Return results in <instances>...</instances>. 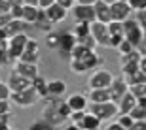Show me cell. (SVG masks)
Instances as JSON below:
<instances>
[{
    "label": "cell",
    "instance_id": "1",
    "mask_svg": "<svg viewBox=\"0 0 146 130\" xmlns=\"http://www.w3.org/2000/svg\"><path fill=\"white\" fill-rule=\"evenodd\" d=\"M114 74L108 68H97L91 72V76L87 77V87L89 89H110L114 83Z\"/></svg>",
    "mask_w": 146,
    "mask_h": 130
},
{
    "label": "cell",
    "instance_id": "2",
    "mask_svg": "<svg viewBox=\"0 0 146 130\" xmlns=\"http://www.w3.org/2000/svg\"><path fill=\"white\" fill-rule=\"evenodd\" d=\"M123 38L127 40V42H131L137 49L141 47L142 40L146 38L144 30H142V27H141V23L137 21L135 17H131V19H127V21L123 23Z\"/></svg>",
    "mask_w": 146,
    "mask_h": 130
},
{
    "label": "cell",
    "instance_id": "3",
    "mask_svg": "<svg viewBox=\"0 0 146 130\" xmlns=\"http://www.w3.org/2000/svg\"><path fill=\"white\" fill-rule=\"evenodd\" d=\"M141 59H142V53L139 49H135L133 53L125 55V57H119V70H121V77H127V76H133L137 72L141 70Z\"/></svg>",
    "mask_w": 146,
    "mask_h": 130
},
{
    "label": "cell",
    "instance_id": "4",
    "mask_svg": "<svg viewBox=\"0 0 146 130\" xmlns=\"http://www.w3.org/2000/svg\"><path fill=\"white\" fill-rule=\"evenodd\" d=\"M29 40H31L29 34H19V36L10 38V43H8V57H10L11 64L17 62V60H21L23 53H25V49H27Z\"/></svg>",
    "mask_w": 146,
    "mask_h": 130
},
{
    "label": "cell",
    "instance_id": "5",
    "mask_svg": "<svg viewBox=\"0 0 146 130\" xmlns=\"http://www.w3.org/2000/svg\"><path fill=\"white\" fill-rule=\"evenodd\" d=\"M89 111H91L95 117L103 121H112L114 117L119 115V108L116 102H106V104H91L89 106Z\"/></svg>",
    "mask_w": 146,
    "mask_h": 130
},
{
    "label": "cell",
    "instance_id": "6",
    "mask_svg": "<svg viewBox=\"0 0 146 130\" xmlns=\"http://www.w3.org/2000/svg\"><path fill=\"white\" fill-rule=\"evenodd\" d=\"M38 100H40V96L36 94V91H34L33 87L27 89V91L13 92L11 94V104H15L17 108H33Z\"/></svg>",
    "mask_w": 146,
    "mask_h": 130
},
{
    "label": "cell",
    "instance_id": "7",
    "mask_svg": "<svg viewBox=\"0 0 146 130\" xmlns=\"http://www.w3.org/2000/svg\"><path fill=\"white\" fill-rule=\"evenodd\" d=\"M72 15H74L76 23H93L97 21V15H95V6H84V4H76L72 8Z\"/></svg>",
    "mask_w": 146,
    "mask_h": 130
},
{
    "label": "cell",
    "instance_id": "8",
    "mask_svg": "<svg viewBox=\"0 0 146 130\" xmlns=\"http://www.w3.org/2000/svg\"><path fill=\"white\" fill-rule=\"evenodd\" d=\"M78 45V38L74 36L72 30H61V42H59V55H65L66 59H70V53Z\"/></svg>",
    "mask_w": 146,
    "mask_h": 130
},
{
    "label": "cell",
    "instance_id": "9",
    "mask_svg": "<svg viewBox=\"0 0 146 130\" xmlns=\"http://www.w3.org/2000/svg\"><path fill=\"white\" fill-rule=\"evenodd\" d=\"M13 72H17L19 76L27 77V79H31V81H34L38 76H40V68H38V64H33V62H25V60H17V62H13V68H11Z\"/></svg>",
    "mask_w": 146,
    "mask_h": 130
},
{
    "label": "cell",
    "instance_id": "10",
    "mask_svg": "<svg viewBox=\"0 0 146 130\" xmlns=\"http://www.w3.org/2000/svg\"><path fill=\"white\" fill-rule=\"evenodd\" d=\"M57 102H59V100H57ZM57 102H55V104H49V106H46V108L42 109V119L48 121V123L53 126V128L61 126V125L66 121L65 117L59 113V109H57Z\"/></svg>",
    "mask_w": 146,
    "mask_h": 130
},
{
    "label": "cell",
    "instance_id": "11",
    "mask_svg": "<svg viewBox=\"0 0 146 130\" xmlns=\"http://www.w3.org/2000/svg\"><path fill=\"white\" fill-rule=\"evenodd\" d=\"M110 11H112V21H118V23H125L127 19H131V13H133L131 6L127 2H121V0L114 2L110 6Z\"/></svg>",
    "mask_w": 146,
    "mask_h": 130
},
{
    "label": "cell",
    "instance_id": "12",
    "mask_svg": "<svg viewBox=\"0 0 146 130\" xmlns=\"http://www.w3.org/2000/svg\"><path fill=\"white\" fill-rule=\"evenodd\" d=\"M40 57H42V47H40V42L36 38H31L27 43V49L23 53L21 60L25 62H33V64H38L40 62Z\"/></svg>",
    "mask_w": 146,
    "mask_h": 130
},
{
    "label": "cell",
    "instance_id": "13",
    "mask_svg": "<svg viewBox=\"0 0 146 130\" xmlns=\"http://www.w3.org/2000/svg\"><path fill=\"white\" fill-rule=\"evenodd\" d=\"M91 36L95 38L97 45H101V47H108V42H110L108 25H103V23L95 21V23L91 25Z\"/></svg>",
    "mask_w": 146,
    "mask_h": 130
},
{
    "label": "cell",
    "instance_id": "14",
    "mask_svg": "<svg viewBox=\"0 0 146 130\" xmlns=\"http://www.w3.org/2000/svg\"><path fill=\"white\" fill-rule=\"evenodd\" d=\"M66 104L70 106L72 111H89V106H91L87 94H84V92H72L66 98Z\"/></svg>",
    "mask_w": 146,
    "mask_h": 130
},
{
    "label": "cell",
    "instance_id": "15",
    "mask_svg": "<svg viewBox=\"0 0 146 130\" xmlns=\"http://www.w3.org/2000/svg\"><path fill=\"white\" fill-rule=\"evenodd\" d=\"M6 83L10 85L11 92H21V91H27V89L33 87V81H31V79L19 76V74L13 72V70L10 72V76H8V81H6Z\"/></svg>",
    "mask_w": 146,
    "mask_h": 130
},
{
    "label": "cell",
    "instance_id": "16",
    "mask_svg": "<svg viewBox=\"0 0 146 130\" xmlns=\"http://www.w3.org/2000/svg\"><path fill=\"white\" fill-rule=\"evenodd\" d=\"M108 91H110V96H112V102L119 104V102H121V98L129 92V85H127V81H125L123 77H116Z\"/></svg>",
    "mask_w": 146,
    "mask_h": 130
},
{
    "label": "cell",
    "instance_id": "17",
    "mask_svg": "<svg viewBox=\"0 0 146 130\" xmlns=\"http://www.w3.org/2000/svg\"><path fill=\"white\" fill-rule=\"evenodd\" d=\"M44 11H46L48 19L53 23V25H59V23H63L66 17H68V10H66V8H63L61 4H57V2H55V4H51L48 10H44Z\"/></svg>",
    "mask_w": 146,
    "mask_h": 130
},
{
    "label": "cell",
    "instance_id": "18",
    "mask_svg": "<svg viewBox=\"0 0 146 130\" xmlns=\"http://www.w3.org/2000/svg\"><path fill=\"white\" fill-rule=\"evenodd\" d=\"M95 15H97V21L103 23V25H110L112 23V11H110V4L106 2H101L99 0L95 4Z\"/></svg>",
    "mask_w": 146,
    "mask_h": 130
},
{
    "label": "cell",
    "instance_id": "19",
    "mask_svg": "<svg viewBox=\"0 0 146 130\" xmlns=\"http://www.w3.org/2000/svg\"><path fill=\"white\" fill-rule=\"evenodd\" d=\"M48 92L51 98L61 100V96L66 94V81L65 79H51V81H48Z\"/></svg>",
    "mask_w": 146,
    "mask_h": 130
},
{
    "label": "cell",
    "instance_id": "20",
    "mask_svg": "<svg viewBox=\"0 0 146 130\" xmlns=\"http://www.w3.org/2000/svg\"><path fill=\"white\" fill-rule=\"evenodd\" d=\"M87 98L91 104H106L112 102V96H110L108 89H89L87 92Z\"/></svg>",
    "mask_w": 146,
    "mask_h": 130
},
{
    "label": "cell",
    "instance_id": "21",
    "mask_svg": "<svg viewBox=\"0 0 146 130\" xmlns=\"http://www.w3.org/2000/svg\"><path fill=\"white\" fill-rule=\"evenodd\" d=\"M29 28H31V25H27L23 19H11V23L6 27V30L10 34V38H13V36H19V34H27Z\"/></svg>",
    "mask_w": 146,
    "mask_h": 130
},
{
    "label": "cell",
    "instance_id": "22",
    "mask_svg": "<svg viewBox=\"0 0 146 130\" xmlns=\"http://www.w3.org/2000/svg\"><path fill=\"white\" fill-rule=\"evenodd\" d=\"M40 8L38 6H29L25 4L23 6V21L27 23V25H31V27H34L38 21V17H40Z\"/></svg>",
    "mask_w": 146,
    "mask_h": 130
},
{
    "label": "cell",
    "instance_id": "23",
    "mask_svg": "<svg viewBox=\"0 0 146 130\" xmlns=\"http://www.w3.org/2000/svg\"><path fill=\"white\" fill-rule=\"evenodd\" d=\"M137 104H139V100H137L131 92H127L123 98H121V102L118 104V108H119V113H123V115H129L133 109L137 108Z\"/></svg>",
    "mask_w": 146,
    "mask_h": 130
},
{
    "label": "cell",
    "instance_id": "24",
    "mask_svg": "<svg viewBox=\"0 0 146 130\" xmlns=\"http://www.w3.org/2000/svg\"><path fill=\"white\" fill-rule=\"evenodd\" d=\"M101 125H103V121L99 119V117H95L91 111H87L86 117H84V121H82L78 126H80L82 130H99Z\"/></svg>",
    "mask_w": 146,
    "mask_h": 130
},
{
    "label": "cell",
    "instance_id": "25",
    "mask_svg": "<svg viewBox=\"0 0 146 130\" xmlns=\"http://www.w3.org/2000/svg\"><path fill=\"white\" fill-rule=\"evenodd\" d=\"M84 64H86V68H87V72L91 74L93 70H97V68H101V64H103V57L97 53V51H91V53L87 55L86 59L82 60Z\"/></svg>",
    "mask_w": 146,
    "mask_h": 130
},
{
    "label": "cell",
    "instance_id": "26",
    "mask_svg": "<svg viewBox=\"0 0 146 130\" xmlns=\"http://www.w3.org/2000/svg\"><path fill=\"white\" fill-rule=\"evenodd\" d=\"M33 89L36 91L38 96H40V100H46V98L49 96V92H48V81H46L42 76H38L36 79L33 81Z\"/></svg>",
    "mask_w": 146,
    "mask_h": 130
},
{
    "label": "cell",
    "instance_id": "27",
    "mask_svg": "<svg viewBox=\"0 0 146 130\" xmlns=\"http://www.w3.org/2000/svg\"><path fill=\"white\" fill-rule=\"evenodd\" d=\"M34 27L38 28V30H42L44 34H49V32H53V23L49 21L48 19V15H46V11H40V17H38V21H36V25H34Z\"/></svg>",
    "mask_w": 146,
    "mask_h": 130
},
{
    "label": "cell",
    "instance_id": "28",
    "mask_svg": "<svg viewBox=\"0 0 146 130\" xmlns=\"http://www.w3.org/2000/svg\"><path fill=\"white\" fill-rule=\"evenodd\" d=\"M72 32H74V36L78 40H82V38H86V36L91 34V25H89V23H74Z\"/></svg>",
    "mask_w": 146,
    "mask_h": 130
},
{
    "label": "cell",
    "instance_id": "29",
    "mask_svg": "<svg viewBox=\"0 0 146 130\" xmlns=\"http://www.w3.org/2000/svg\"><path fill=\"white\" fill-rule=\"evenodd\" d=\"M61 42V30H53V32L46 34V47L48 49H59Z\"/></svg>",
    "mask_w": 146,
    "mask_h": 130
},
{
    "label": "cell",
    "instance_id": "30",
    "mask_svg": "<svg viewBox=\"0 0 146 130\" xmlns=\"http://www.w3.org/2000/svg\"><path fill=\"white\" fill-rule=\"evenodd\" d=\"M129 92L137 98V100H139V102H146V83L129 87Z\"/></svg>",
    "mask_w": 146,
    "mask_h": 130
},
{
    "label": "cell",
    "instance_id": "31",
    "mask_svg": "<svg viewBox=\"0 0 146 130\" xmlns=\"http://www.w3.org/2000/svg\"><path fill=\"white\" fill-rule=\"evenodd\" d=\"M68 68H70L72 74H76V76H82V74H89L86 68V64L82 62V60H68Z\"/></svg>",
    "mask_w": 146,
    "mask_h": 130
},
{
    "label": "cell",
    "instance_id": "32",
    "mask_svg": "<svg viewBox=\"0 0 146 130\" xmlns=\"http://www.w3.org/2000/svg\"><path fill=\"white\" fill-rule=\"evenodd\" d=\"M129 115H131L135 121H146V104L139 102V104H137V108L133 109Z\"/></svg>",
    "mask_w": 146,
    "mask_h": 130
},
{
    "label": "cell",
    "instance_id": "33",
    "mask_svg": "<svg viewBox=\"0 0 146 130\" xmlns=\"http://www.w3.org/2000/svg\"><path fill=\"white\" fill-rule=\"evenodd\" d=\"M57 109H59V113L65 117L66 121H70V115H72V109H70V106L66 104V100H59L57 102Z\"/></svg>",
    "mask_w": 146,
    "mask_h": 130
},
{
    "label": "cell",
    "instance_id": "34",
    "mask_svg": "<svg viewBox=\"0 0 146 130\" xmlns=\"http://www.w3.org/2000/svg\"><path fill=\"white\" fill-rule=\"evenodd\" d=\"M27 130H55V128H53L51 125H49L48 121H44V119H36V121H34V123H33L31 126H29Z\"/></svg>",
    "mask_w": 146,
    "mask_h": 130
},
{
    "label": "cell",
    "instance_id": "35",
    "mask_svg": "<svg viewBox=\"0 0 146 130\" xmlns=\"http://www.w3.org/2000/svg\"><path fill=\"white\" fill-rule=\"evenodd\" d=\"M135 45H133V43L131 42H127V40H123V42H121V45H119L118 49H116V51H118L119 53V57H125V55H129V53H133V51H135Z\"/></svg>",
    "mask_w": 146,
    "mask_h": 130
},
{
    "label": "cell",
    "instance_id": "36",
    "mask_svg": "<svg viewBox=\"0 0 146 130\" xmlns=\"http://www.w3.org/2000/svg\"><path fill=\"white\" fill-rule=\"evenodd\" d=\"M118 123L121 126H123L125 130H131L133 128V125H135V119L131 117V115H123V113H119L118 115Z\"/></svg>",
    "mask_w": 146,
    "mask_h": 130
},
{
    "label": "cell",
    "instance_id": "37",
    "mask_svg": "<svg viewBox=\"0 0 146 130\" xmlns=\"http://www.w3.org/2000/svg\"><path fill=\"white\" fill-rule=\"evenodd\" d=\"M108 32H110V36H123V23L112 21L108 25Z\"/></svg>",
    "mask_w": 146,
    "mask_h": 130
},
{
    "label": "cell",
    "instance_id": "38",
    "mask_svg": "<svg viewBox=\"0 0 146 130\" xmlns=\"http://www.w3.org/2000/svg\"><path fill=\"white\" fill-rule=\"evenodd\" d=\"M11 89L6 81H0V100H11Z\"/></svg>",
    "mask_w": 146,
    "mask_h": 130
},
{
    "label": "cell",
    "instance_id": "39",
    "mask_svg": "<svg viewBox=\"0 0 146 130\" xmlns=\"http://www.w3.org/2000/svg\"><path fill=\"white\" fill-rule=\"evenodd\" d=\"M78 43L84 45V47H87V49H91V51H95V47H97V42H95V38H93L91 34L86 36V38H82V40H78Z\"/></svg>",
    "mask_w": 146,
    "mask_h": 130
},
{
    "label": "cell",
    "instance_id": "40",
    "mask_svg": "<svg viewBox=\"0 0 146 130\" xmlns=\"http://www.w3.org/2000/svg\"><path fill=\"white\" fill-rule=\"evenodd\" d=\"M127 4L131 6V10L135 11V13H139V11L146 10V0H129Z\"/></svg>",
    "mask_w": 146,
    "mask_h": 130
},
{
    "label": "cell",
    "instance_id": "41",
    "mask_svg": "<svg viewBox=\"0 0 146 130\" xmlns=\"http://www.w3.org/2000/svg\"><path fill=\"white\" fill-rule=\"evenodd\" d=\"M0 115H11V100H0Z\"/></svg>",
    "mask_w": 146,
    "mask_h": 130
},
{
    "label": "cell",
    "instance_id": "42",
    "mask_svg": "<svg viewBox=\"0 0 146 130\" xmlns=\"http://www.w3.org/2000/svg\"><path fill=\"white\" fill-rule=\"evenodd\" d=\"M11 2L10 0H0V15H10Z\"/></svg>",
    "mask_w": 146,
    "mask_h": 130
},
{
    "label": "cell",
    "instance_id": "43",
    "mask_svg": "<svg viewBox=\"0 0 146 130\" xmlns=\"http://www.w3.org/2000/svg\"><path fill=\"white\" fill-rule=\"evenodd\" d=\"M87 111H72L70 115V123H76V125H80L82 121H84V117H86Z\"/></svg>",
    "mask_w": 146,
    "mask_h": 130
},
{
    "label": "cell",
    "instance_id": "44",
    "mask_svg": "<svg viewBox=\"0 0 146 130\" xmlns=\"http://www.w3.org/2000/svg\"><path fill=\"white\" fill-rule=\"evenodd\" d=\"M10 62L11 60H10V57H8V49L0 45V66H6V64H10Z\"/></svg>",
    "mask_w": 146,
    "mask_h": 130
},
{
    "label": "cell",
    "instance_id": "45",
    "mask_svg": "<svg viewBox=\"0 0 146 130\" xmlns=\"http://www.w3.org/2000/svg\"><path fill=\"white\" fill-rule=\"evenodd\" d=\"M10 15L13 17V19H23V6H11Z\"/></svg>",
    "mask_w": 146,
    "mask_h": 130
},
{
    "label": "cell",
    "instance_id": "46",
    "mask_svg": "<svg viewBox=\"0 0 146 130\" xmlns=\"http://www.w3.org/2000/svg\"><path fill=\"white\" fill-rule=\"evenodd\" d=\"M55 2H57V4H61L63 8H66L68 11H72V8H74V6L78 4L76 0H55Z\"/></svg>",
    "mask_w": 146,
    "mask_h": 130
},
{
    "label": "cell",
    "instance_id": "47",
    "mask_svg": "<svg viewBox=\"0 0 146 130\" xmlns=\"http://www.w3.org/2000/svg\"><path fill=\"white\" fill-rule=\"evenodd\" d=\"M10 119H11V115H0V130L10 128Z\"/></svg>",
    "mask_w": 146,
    "mask_h": 130
},
{
    "label": "cell",
    "instance_id": "48",
    "mask_svg": "<svg viewBox=\"0 0 146 130\" xmlns=\"http://www.w3.org/2000/svg\"><path fill=\"white\" fill-rule=\"evenodd\" d=\"M104 130H125V128H123V126H121V125H119L118 121H114V123H108V125H106V128H104Z\"/></svg>",
    "mask_w": 146,
    "mask_h": 130
},
{
    "label": "cell",
    "instance_id": "49",
    "mask_svg": "<svg viewBox=\"0 0 146 130\" xmlns=\"http://www.w3.org/2000/svg\"><path fill=\"white\" fill-rule=\"evenodd\" d=\"M51 4H55V0H40V2H38V8H40V10H48Z\"/></svg>",
    "mask_w": 146,
    "mask_h": 130
},
{
    "label": "cell",
    "instance_id": "50",
    "mask_svg": "<svg viewBox=\"0 0 146 130\" xmlns=\"http://www.w3.org/2000/svg\"><path fill=\"white\" fill-rule=\"evenodd\" d=\"M131 130H146V121H135Z\"/></svg>",
    "mask_w": 146,
    "mask_h": 130
},
{
    "label": "cell",
    "instance_id": "51",
    "mask_svg": "<svg viewBox=\"0 0 146 130\" xmlns=\"http://www.w3.org/2000/svg\"><path fill=\"white\" fill-rule=\"evenodd\" d=\"M0 42H10V34L6 28H0Z\"/></svg>",
    "mask_w": 146,
    "mask_h": 130
},
{
    "label": "cell",
    "instance_id": "52",
    "mask_svg": "<svg viewBox=\"0 0 146 130\" xmlns=\"http://www.w3.org/2000/svg\"><path fill=\"white\" fill-rule=\"evenodd\" d=\"M78 4H84V6H95L99 0H76Z\"/></svg>",
    "mask_w": 146,
    "mask_h": 130
},
{
    "label": "cell",
    "instance_id": "53",
    "mask_svg": "<svg viewBox=\"0 0 146 130\" xmlns=\"http://www.w3.org/2000/svg\"><path fill=\"white\" fill-rule=\"evenodd\" d=\"M65 130H82V128L76 125V123H68V125L65 126Z\"/></svg>",
    "mask_w": 146,
    "mask_h": 130
},
{
    "label": "cell",
    "instance_id": "54",
    "mask_svg": "<svg viewBox=\"0 0 146 130\" xmlns=\"http://www.w3.org/2000/svg\"><path fill=\"white\" fill-rule=\"evenodd\" d=\"M141 72L146 74V55H142V59H141Z\"/></svg>",
    "mask_w": 146,
    "mask_h": 130
},
{
    "label": "cell",
    "instance_id": "55",
    "mask_svg": "<svg viewBox=\"0 0 146 130\" xmlns=\"http://www.w3.org/2000/svg\"><path fill=\"white\" fill-rule=\"evenodd\" d=\"M139 51H141L142 55H146V38L142 40V43H141V47H139Z\"/></svg>",
    "mask_w": 146,
    "mask_h": 130
},
{
    "label": "cell",
    "instance_id": "56",
    "mask_svg": "<svg viewBox=\"0 0 146 130\" xmlns=\"http://www.w3.org/2000/svg\"><path fill=\"white\" fill-rule=\"evenodd\" d=\"M23 2H25V4H29V6H38V2H40V0H23Z\"/></svg>",
    "mask_w": 146,
    "mask_h": 130
},
{
    "label": "cell",
    "instance_id": "57",
    "mask_svg": "<svg viewBox=\"0 0 146 130\" xmlns=\"http://www.w3.org/2000/svg\"><path fill=\"white\" fill-rule=\"evenodd\" d=\"M101 2H106V4H110V6H112L114 2H118V0H101Z\"/></svg>",
    "mask_w": 146,
    "mask_h": 130
},
{
    "label": "cell",
    "instance_id": "58",
    "mask_svg": "<svg viewBox=\"0 0 146 130\" xmlns=\"http://www.w3.org/2000/svg\"><path fill=\"white\" fill-rule=\"evenodd\" d=\"M142 30H144V36H146V25H142Z\"/></svg>",
    "mask_w": 146,
    "mask_h": 130
},
{
    "label": "cell",
    "instance_id": "59",
    "mask_svg": "<svg viewBox=\"0 0 146 130\" xmlns=\"http://www.w3.org/2000/svg\"><path fill=\"white\" fill-rule=\"evenodd\" d=\"M6 130H15V128H11V126H10V128H6Z\"/></svg>",
    "mask_w": 146,
    "mask_h": 130
},
{
    "label": "cell",
    "instance_id": "60",
    "mask_svg": "<svg viewBox=\"0 0 146 130\" xmlns=\"http://www.w3.org/2000/svg\"><path fill=\"white\" fill-rule=\"evenodd\" d=\"M142 104H146V102H142Z\"/></svg>",
    "mask_w": 146,
    "mask_h": 130
}]
</instances>
